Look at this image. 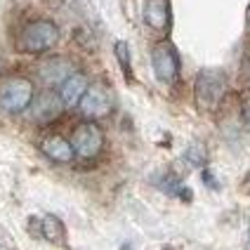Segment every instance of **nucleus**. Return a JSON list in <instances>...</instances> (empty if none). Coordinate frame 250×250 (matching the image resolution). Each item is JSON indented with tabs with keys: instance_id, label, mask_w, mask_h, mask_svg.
Wrapping results in <instances>:
<instances>
[{
	"instance_id": "7",
	"label": "nucleus",
	"mask_w": 250,
	"mask_h": 250,
	"mask_svg": "<svg viewBox=\"0 0 250 250\" xmlns=\"http://www.w3.org/2000/svg\"><path fill=\"white\" fill-rule=\"evenodd\" d=\"M62 99L52 95V92H42L41 97L36 99V104H33V121H38V123H50V121H55L57 116L62 113Z\"/></svg>"
},
{
	"instance_id": "11",
	"label": "nucleus",
	"mask_w": 250,
	"mask_h": 250,
	"mask_svg": "<svg viewBox=\"0 0 250 250\" xmlns=\"http://www.w3.org/2000/svg\"><path fill=\"white\" fill-rule=\"evenodd\" d=\"M69 76H71V64L66 59H62V57L50 59V62H45L41 66V78L47 85H57V83L62 85Z\"/></svg>"
},
{
	"instance_id": "10",
	"label": "nucleus",
	"mask_w": 250,
	"mask_h": 250,
	"mask_svg": "<svg viewBox=\"0 0 250 250\" xmlns=\"http://www.w3.org/2000/svg\"><path fill=\"white\" fill-rule=\"evenodd\" d=\"M144 19L156 31H166L167 24H170V5H167V0H149L146 7H144Z\"/></svg>"
},
{
	"instance_id": "1",
	"label": "nucleus",
	"mask_w": 250,
	"mask_h": 250,
	"mask_svg": "<svg viewBox=\"0 0 250 250\" xmlns=\"http://www.w3.org/2000/svg\"><path fill=\"white\" fill-rule=\"evenodd\" d=\"M224 87H227V81H224L222 71L203 69L196 78V102H198V106L206 109V111L217 109L220 99L224 97Z\"/></svg>"
},
{
	"instance_id": "12",
	"label": "nucleus",
	"mask_w": 250,
	"mask_h": 250,
	"mask_svg": "<svg viewBox=\"0 0 250 250\" xmlns=\"http://www.w3.org/2000/svg\"><path fill=\"white\" fill-rule=\"evenodd\" d=\"M41 231H42V236L47 238V241H55V243H59V241L64 238V227H62V222H59L57 217H52V215L42 217Z\"/></svg>"
},
{
	"instance_id": "14",
	"label": "nucleus",
	"mask_w": 250,
	"mask_h": 250,
	"mask_svg": "<svg viewBox=\"0 0 250 250\" xmlns=\"http://www.w3.org/2000/svg\"><path fill=\"white\" fill-rule=\"evenodd\" d=\"M187 158H189L191 166H203V163H206V151H203V146L194 144V146L187 151Z\"/></svg>"
},
{
	"instance_id": "17",
	"label": "nucleus",
	"mask_w": 250,
	"mask_h": 250,
	"mask_svg": "<svg viewBox=\"0 0 250 250\" xmlns=\"http://www.w3.org/2000/svg\"><path fill=\"white\" fill-rule=\"evenodd\" d=\"M248 243H250V234H248Z\"/></svg>"
},
{
	"instance_id": "13",
	"label": "nucleus",
	"mask_w": 250,
	"mask_h": 250,
	"mask_svg": "<svg viewBox=\"0 0 250 250\" xmlns=\"http://www.w3.org/2000/svg\"><path fill=\"white\" fill-rule=\"evenodd\" d=\"M116 57H118L123 71L130 76V52H127V45L125 42H116Z\"/></svg>"
},
{
	"instance_id": "4",
	"label": "nucleus",
	"mask_w": 250,
	"mask_h": 250,
	"mask_svg": "<svg viewBox=\"0 0 250 250\" xmlns=\"http://www.w3.org/2000/svg\"><path fill=\"white\" fill-rule=\"evenodd\" d=\"M104 146V135L95 123H81L73 130V137H71V149L73 156H81V158H95Z\"/></svg>"
},
{
	"instance_id": "3",
	"label": "nucleus",
	"mask_w": 250,
	"mask_h": 250,
	"mask_svg": "<svg viewBox=\"0 0 250 250\" xmlns=\"http://www.w3.org/2000/svg\"><path fill=\"white\" fill-rule=\"evenodd\" d=\"M33 99V85L26 78H12L0 87V109L7 113L24 111Z\"/></svg>"
},
{
	"instance_id": "9",
	"label": "nucleus",
	"mask_w": 250,
	"mask_h": 250,
	"mask_svg": "<svg viewBox=\"0 0 250 250\" xmlns=\"http://www.w3.org/2000/svg\"><path fill=\"white\" fill-rule=\"evenodd\" d=\"M41 149L47 158H52L57 163H71L73 161V149H71V142L59 135H50L41 142Z\"/></svg>"
},
{
	"instance_id": "6",
	"label": "nucleus",
	"mask_w": 250,
	"mask_h": 250,
	"mask_svg": "<svg viewBox=\"0 0 250 250\" xmlns=\"http://www.w3.org/2000/svg\"><path fill=\"white\" fill-rule=\"evenodd\" d=\"M78 104H81L83 116H87V118H104V116L111 113L113 99H111V92L104 85L95 83V85H87L83 99Z\"/></svg>"
},
{
	"instance_id": "15",
	"label": "nucleus",
	"mask_w": 250,
	"mask_h": 250,
	"mask_svg": "<svg viewBox=\"0 0 250 250\" xmlns=\"http://www.w3.org/2000/svg\"><path fill=\"white\" fill-rule=\"evenodd\" d=\"M241 116H243V121L250 125V97L243 99V106H241Z\"/></svg>"
},
{
	"instance_id": "8",
	"label": "nucleus",
	"mask_w": 250,
	"mask_h": 250,
	"mask_svg": "<svg viewBox=\"0 0 250 250\" xmlns=\"http://www.w3.org/2000/svg\"><path fill=\"white\" fill-rule=\"evenodd\" d=\"M85 90H87V78L83 73H71L69 78L62 83V90H59V99L64 106H76L81 99H83Z\"/></svg>"
},
{
	"instance_id": "2",
	"label": "nucleus",
	"mask_w": 250,
	"mask_h": 250,
	"mask_svg": "<svg viewBox=\"0 0 250 250\" xmlns=\"http://www.w3.org/2000/svg\"><path fill=\"white\" fill-rule=\"evenodd\" d=\"M59 38V31L52 21L47 19H38V21H31L24 26L21 36H19V50L24 52H42V50H50Z\"/></svg>"
},
{
	"instance_id": "5",
	"label": "nucleus",
	"mask_w": 250,
	"mask_h": 250,
	"mask_svg": "<svg viewBox=\"0 0 250 250\" xmlns=\"http://www.w3.org/2000/svg\"><path fill=\"white\" fill-rule=\"evenodd\" d=\"M153 73L158 81L163 83H175L177 81V73H180V57H177V50L170 45V42H161L153 47Z\"/></svg>"
},
{
	"instance_id": "16",
	"label": "nucleus",
	"mask_w": 250,
	"mask_h": 250,
	"mask_svg": "<svg viewBox=\"0 0 250 250\" xmlns=\"http://www.w3.org/2000/svg\"><path fill=\"white\" fill-rule=\"evenodd\" d=\"M248 28H250V12H248Z\"/></svg>"
}]
</instances>
